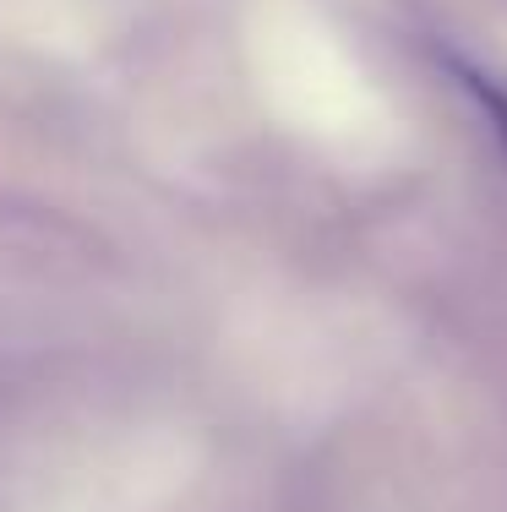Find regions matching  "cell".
Here are the masks:
<instances>
[{"mask_svg":"<svg viewBox=\"0 0 507 512\" xmlns=\"http://www.w3.org/2000/svg\"><path fill=\"white\" fill-rule=\"evenodd\" d=\"M437 66H442V77H448L453 88L475 104V115L486 120L491 142H497L502 158H507V77L486 71L480 60H469V55H458V50H437Z\"/></svg>","mask_w":507,"mask_h":512,"instance_id":"1","label":"cell"}]
</instances>
